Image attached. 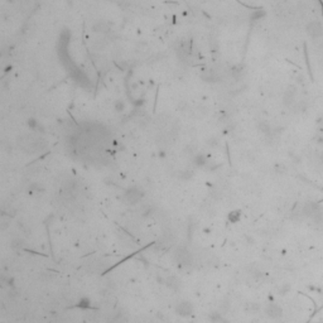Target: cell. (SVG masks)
Segmentation results:
<instances>
[{
	"mask_svg": "<svg viewBox=\"0 0 323 323\" xmlns=\"http://www.w3.org/2000/svg\"><path fill=\"white\" fill-rule=\"evenodd\" d=\"M282 313H283L282 308H280L279 306H276V304H270L266 308V314L269 317H272V318H279L280 316H282Z\"/></svg>",
	"mask_w": 323,
	"mask_h": 323,
	"instance_id": "obj_1",
	"label": "cell"
}]
</instances>
